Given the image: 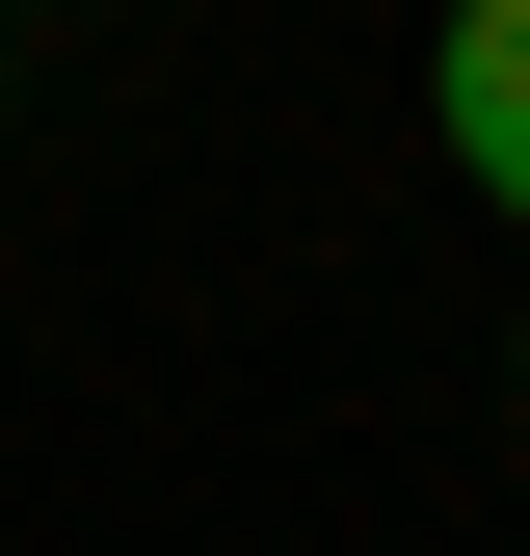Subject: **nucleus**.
Wrapping results in <instances>:
<instances>
[{
    "mask_svg": "<svg viewBox=\"0 0 530 556\" xmlns=\"http://www.w3.org/2000/svg\"><path fill=\"white\" fill-rule=\"evenodd\" d=\"M425 106H451V160H478V213H530V0H451Z\"/></svg>",
    "mask_w": 530,
    "mask_h": 556,
    "instance_id": "obj_1",
    "label": "nucleus"
}]
</instances>
